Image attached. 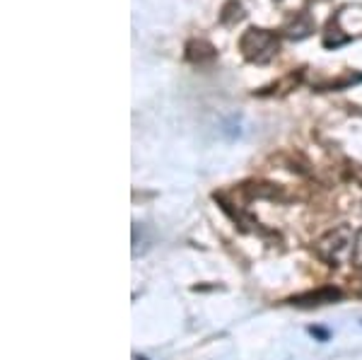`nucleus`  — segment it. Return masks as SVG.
<instances>
[{
    "mask_svg": "<svg viewBox=\"0 0 362 360\" xmlns=\"http://www.w3.org/2000/svg\"><path fill=\"white\" fill-rule=\"evenodd\" d=\"M239 49H242L247 61L264 66V63L276 58L280 49V39L273 32H268V29L249 27L247 32L242 34V39H239Z\"/></svg>",
    "mask_w": 362,
    "mask_h": 360,
    "instance_id": "f257e3e1",
    "label": "nucleus"
},
{
    "mask_svg": "<svg viewBox=\"0 0 362 360\" xmlns=\"http://www.w3.org/2000/svg\"><path fill=\"white\" fill-rule=\"evenodd\" d=\"M353 261L355 266L362 269V230L355 232V245H353Z\"/></svg>",
    "mask_w": 362,
    "mask_h": 360,
    "instance_id": "7ed1b4c3",
    "label": "nucleus"
},
{
    "mask_svg": "<svg viewBox=\"0 0 362 360\" xmlns=\"http://www.w3.org/2000/svg\"><path fill=\"white\" fill-rule=\"evenodd\" d=\"M353 245H355V235L348 228H336L331 232H326L324 237L317 242V252L319 257L329 264L338 266L343 261V257H353Z\"/></svg>",
    "mask_w": 362,
    "mask_h": 360,
    "instance_id": "f03ea898",
    "label": "nucleus"
}]
</instances>
